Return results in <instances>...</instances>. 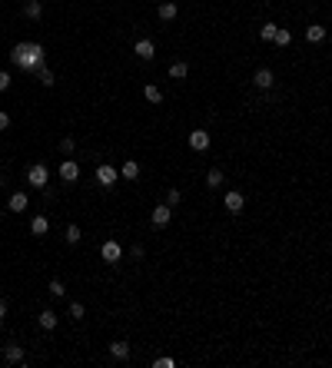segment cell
<instances>
[{"label":"cell","instance_id":"1","mask_svg":"<svg viewBox=\"0 0 332 368\" xmlns=\"http://www.w3.org/2000/svg\"><path fill=\"white\" fill-rule=\"evenodd\" d=\"M10 60L17 63L20 70H40L44 67V47L40 44H17L13 47V53H10Z\"/></svg>","mask_w":332,"mask_h":368},{"label":"cell","instance_id":"2","mask_svg":"<svg viewBox=\"0 0 332 368\" xmlns=\"http://www.w3.org/2000/svg\"><path fill=\"white\" fill-rule=\"evenodd\" d=\"M100 256H103V262H110V265H116L120 259H123V246L116 242V239H107V242L100 246Z\"/></svg>","mask_w":332,"mask_h":368},{"label":"cell","instance_id":"3","mask_svg":"<svg viewBox=\"0 0 332 368\" xmlns=\"http://www.w3.org/2000/svg\"><path fill=\"white\" fill-rule=\"evenodd\" d=\"M27 182H30V186H37V189H44L47 182H50V173H47L44 162H37V166L27 169Z\"/></svg>","mask_w":332,"mask_h":368},{"label":"cell","instance_id":"4","mask_svg":"<svg viewBox=\"0 0 332 368\" xmlns=\"http://www.w3.org/2000/svg\"><path fill=\"white\" fill-rule=\"evenodd\" d=\"M116 179H120V173L110 166V162H103V166H96V182H100L103 189H113L116 186Z\"/></svg>","mask_w":332,"mask_h":368},{"label":"cell","instance_id":"5","mask_svg":"<svg viewBox=\"0 0 332 368\" xmlns=\"http://www.w3.org/2000/svg\"><path fill=\"white\" fill-rule=\"evenodd\" d=\"M169 219H173V206H166V202L150 212V222H153V226H160V229H163V226H169Z\"/></svg>","mask_w":332,"mask_h":368},{"label":"cell","instance_id":"6","mask_svg":"<svg viewBox=\"0 0 332 368\" xmlns=\"http://www.w3.org/2000/svg\"><path fill=\"white\" fill-rule=\"evenodd\" d=\"M60 179L63 182H76L80 179V166H76V159H63L60 162Z\"/></svg>","mask_w":332,"mask_h":368},{"label":"cell","instance_id":"7","mask_svg":"<svg viewBox=\"0 0 332 368\" xmlns=\"http://www.w3.org/2000/svg\"><path fill=\"white\" fill-rule=\"evenodd\" d=\"M189 150H196V153L209 150V133L206 130H193L189 133Z\"/></svg>","mask_w":332,"mask_h":368},{"label":"cell","instance_id":"8","mask_svg":"<svg viewBox=\"0 0 332 368\" xmlns=\"http://www.w3.org/2000/svg\"><path fill=\"white\" fill-rule=\"evenodd\" d=\"M4 362L7 365H20V362H24V345H4Z\"/></svg>","mask_w":332,"mask_h":368},{"label":"cell","instance_id":"9","mask_svg":"<svg viewBox=\"0 0 332 368\" xmlns=\"http://www.w3.org/2000/svg\"><path fill=\"white\" fill-rule=\"evenodd\" d=\"M133 53L140 56V60H153V56H157V47H153V40H136V47H133Z\"/></svg>","mask_w":332,"mask_h":368},{"label":"cell","instance_id":"10","mask_svg":"<svg viewBox=\"0 0 332 368\" xmlns=\"http://www.w3.org/2000/svg\"><path fill=\"white\" fill-rule=\"evenodd\" d=\"M252 83H256L259 90H272V83H276V76H272V70H256V76H252Z\"/></svg>","mask_w":332,"mask_h":368},{"label":"cell","instance_id":"11","mask_svg":"<svg viewBox=\"0 0 332 368\" xmlns=\"http://www.w3.org/2000/svg\"><path fill=\"white\" fill-rule=\"evenodd\" d=\"M243 206H246V196L243 193H226V212H243Z\"/></svg>","mask_w":332,"mask_h":368},{"label":"cell","instance_id":"12","mask_svg":"<svg viewBox=\"0 0 332 368\" xmlns=\"http://www.w3.org/2000/svg\"><path fill=\"white\" fill-rule=\"evenodd\" d=\"M306 40L309 44H322V40H326V27L322 24H309L306 27Z\"/></svg>","mask_w":332,"mask_h":368},{"label":"cell","instance_id":"13","mask_svg":"<svg viewBox=\"0 0 332 368\" xmlns=\"http://www.w3.org/2000/svg\"><path fill=\"white\" fill-rule=\"evenodd\" d=\"M30 232L33 236H47V232H50V219L47 216H33L30 219Z\"/></svg>","mask_w":332,"mask_h":368},{"label":"cell","instance_id":"14","mask_svg":"<svg viewBox=\"0 0 332 368\" xmlns=\"http://www.w3.org/2000/svg\"><path fill=\"white\" fill-rule=\"evenodd\" d=\"M110 355L116 358V362H126V358H130V342H113L110 345Z\"/></svg>","mask_w":332,"mask_h":368},{"label":"cell","instance_id":"15","mask_svg":"<svg viewBox=\"0 0 332 368\" xmlns=\"http://www.w3.org/2000/svg\"><path fill=\"white\" fill-rule=\"evenodd\" d=\"M24 13H27L30 20H40V17H44V7H40V0H27V4H24Z\"/></svg>","mask_w":332,"mask_h":368},{"label":"cell","instance_id":"16","mask_svg":"<svg viewBox=\"0 0 332 368\" xmlns=\"http://www.w3.org/2000/svg\"><path fill=\"white\" fill-rule=\"evenodd\" d=\"M120 176H123V179H136V176H140V162L136 159H126L123 169H120Z\"/></svg>","mask_w":332,"mask_h":368},{"label":"cell","instance_id":"17","mask_svg":"<svg viewBox=\"0 0 332 368\" xmlns=\"http://www.w3.org/2000/svg\"><path fill=\"white\" fill-rule=\"evenodd\" d=\"M7 206H10V212H24L27 209V193H13Z\"/></svg>","mask_w":332,"mask_h":368},{"label":"cell","instance_id":"18","mask_svg":"<svg viewBox=\"0 0 332 368\" xmlns=\"http://www.w3.org/2000/svg\"><path fill=\"white\" fill-rule=\"evenodd\" d=\"M143 96H146V103H153V106H157V103H163V90H160V87H153V83L143 90Z\"/></svg>","mask_w":332,"mask_h":368},{"label":"cell","instance_id":"19","mask_svg":"<svg viewBox=\"0 0 332 368\" xmlns=\"http://www.w3.org/2000/svg\"><path fill=\"white\" fill-rule=\"evenodd\" d=\"M157 13H160V20H173L176 17V4H173V0H166V4L157 7Z\"/></svg>","mask_w":332,"mask_h":368},{"label":"cell","instance_id":"20","mask_svg":"<svg viewBox=\"0 0 332 368\" xmlns=\"http://www.w3.org/2000/svg\"><path fill=\"white\" fill-rule=\"evenodd\" d=\"M56 322H60V318H56V312H50V309H44V312H40V325H44L47 332L56 329Z\"/></svg>","mask_w":332,"mask_h":368},{"label":"cell","instance_id":"21","mask_svg":"<svg viewBox=\"0 0 332 368\" xmlns=\"http://www.w3.org/2000/svg\"><path fill=\"white\" fill-rule=\"evenodd\" d=\"M186 76H189L186 63H173V67H169V80H186Z\"/></svg>","mask_w":332,"mask_h":368},{"label":"cell","instance_id":"22","mask_svg":"<svg viewBox=\"0 0 332 368\" xmlns=\"http://www.w3.org/2000/svg\"><path fill=\"white\" fill-rule=\"evenodd\" d=\"M206 186L209 189H220L223 186V169H209V173H206Z\"/></svg>","mask_w":332,"mask_h":368},{"label":"cell","instance_id":"23","mask_svg":"<svg viewBox=\"0 0 332 368\" xmlns=\"http://www.w3.org/2000/svg\"><path fill=\"white\" fill-rule=\"evenodd\" d=\"M276 30H279L276 24H263V27H259V37H263L266 44H272V40H276Z\"/></svg>","mask_w":332,"mask_h":368},{"label":"cell","instance_id":"24","mask_svg":"<svg viewBox=\"0 0 332 368\" xmlns=\"http://www.w3.org/2000/svg\"><path fill=\"white\" fill-rule=\"evenodd\" d=\"M272 44H276V47H289V44H292V33H289L286 27H279V30H276V40H272Z\"/></svg>","mask_w":332,"mask_h":368},{"label":"cell","instance_id":"25","mask_svg":"<svg viewBox=\"0 0 332 368\" xmlns=\"http://www.w3.org/2000/svg\"><path fill=\"white\" fill-rule=\"evenodd\" d=\"M37 80L44 83V87H53V83H56V76H53V73H50L47 67H40V70H37Z\"/></svg>","mask_w":332,"mask_h":368},{"label":"cell","instance_id":"26","mask_svg":"<svg viewBox=\"0 0 332 368\" xmlns=\"http://www.w3.org/2000/svg\"><path fill=\"white\" fill-rule=\"evenodd\" d=\"M63 239H67L70 246H76V242H80V226H67V232H63Z\"/></svg>","mask_w":332,"mask_h":368},{"label":"cell","instance_id":"27","mask_svg":"<svg viewBox=\"0 0 332 368\" xmlns=\"http://www.w3.org/2000/svg\"><path fill=\"white\" fill-rule=\"evenodd\" d=\"M83 315H87V309L80 302H70V318H83Z\"/></svg>","mask_w":332,"mask_h":368},{"label":"cell","instance_id":"28","mask_svg":"<svg viewBox=\"0 0 332 368\" xmlns=\"http://www.w3.org/2000/svg\"><path fill=\"white\" fill-rule=\"evenodd\" d=\"M180 199H183V193H180V189H169V193H166V206H176Z\"/></svg>","mask_w":332,"mask_h":368},{"label":"cell","instance_id":"29","mask_svg":"<svg viewBox=\"0 0 332 368\" xmlns=\"http://www.w3.org/2000/svg\"><path fill=\"white\" fill-rule=\"evenodd\" d=\"M73 146H76V143H73V139H70V136H63V139H60V153H67V156H70V153H73Z\"/></svg>","mask_w":332,"mask_h":368},{"label":"cell","instance_id":"30","mask_svg":"<svg viewBox=\"0 0 332 368\" xmlns=\"http://www.w3.org/2000/svg\"><path fill=\"white\" fill-rule=\"evenodd\" d=\"M63 292H67V289H63V282H60V279H53V282H50V295H56V299H60Z\"/></svg>","mask_w":332,"mask_h":368},{"label":"cell","instance_id":"31","mask_svg":"<svg viewBox=\"0 0 332 368\" xmlns=\"http://www.w3.org/2000/svg\"><path fill=\"white\" fill-rule=\"evenodd\" d=\"M153 365H157V368H173L176 362H173V358H169V355H163V358H157V362H153Z\"/></svg>","mask_w":332,"mask_h":368},{"label":"cell","instance_id":"32","mask_svg":"<svg viewBox=\"0 0 332 368\" xmlns=\"http://www.w3.org/2000/svg\"><path fill=\"white\" fill-rule=\"evenodd\" d=\"M7 87H10V73H7V70H0V93H4Z\"/></svg>","mask_w":332,"mask_h":368},{"label":"cell","instance_id":"33","mask_svg":"<svg viewBox=\"0 0 332 368\" xmlns=\"http://www.w3.org/2000/svg\"><path fill=\"white\" fill-rule=\"evenodd\" d=\"M10 126V116H7V110H0V130H7Z\"/></svg>","mask_w":332,"mask_h":368},{"label":"cell","instance_id":"34","mask_svg":"<svg viewBox=\"0 0 332 368\" xmlns=\"http://www.w3.org/2000/svg\"><path fill=\"white\" fill-rule=\"evenodd\" d=\"M4 318H7V302L0 299V322H4Z\"/></svg>","mask_w":332,"mask_h":368},{"label":"cell","instance_id":"35","mask_svg":"<svg viewBox=\"0 0 332 368\" xmlns=\"http://www.w3.org/2000/svg\"><path fill=\"white\" fill-rule=\"evenodd\" d=\"M24 4H27V0H24Z\"/></svg>","mask_w":332,"mask_h":368}]
</instances>
